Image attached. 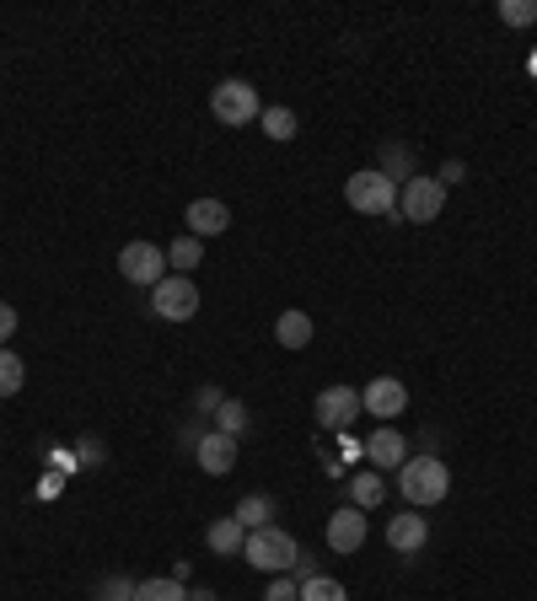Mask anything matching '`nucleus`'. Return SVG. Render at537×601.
Masks as SVG:
<instances>
[{
	"label": "nucleus",
	"mask_w": 537,
	"mask_h": 601,
	"mask_svg": "<svg viewBox=\"0 0 537 601\" xmlns=\"http://www.w3.org/2000/svg\"><path fill=\"white\" fill-rule=\"evenodd\" d=\"M398 494H404V505L409 511H425V505H441L447 494H452V473H447V462L441 457H409L404 468H398Z\"/></svg>",
	"instance_id": "f257e3e1"
},
{
	"label": "nucleus",
	"mask_w": 537,
	"mask_h": 601,
	"mask_svg": "<svg viewBox=\"0 0 537 601\" xmlns=\"http://www.w3.org/2000/svg\"><path fill=\"white\" fill-rule=\"evenodd\" d=\"M243 559L253 569H264V575H290L296 559H301V543L290 537L286 526H258V532H248V543H243Z\"/></svg>",
	"instance_id": "f03ea898"
},
{
	"label": "nucleus",
	"mask_w": 537,
	"mask_h": 601,
	"mask_svg": "<svg viewBox=\"0 0 537 601\" xmlns=\"http://www.w3.org/2000/svg\"><path fill=\"white\" fill-rule=\"evenodd\" d=\"M210 114L226 124V129H243V124H253L258 114H264V103H258V86L243 76H226L210 86Z\"/></svg>",
	"instance_id": "7ed1b4c3"
},
{
	"label": "nucleus",
	"mask_w": 537,
	"mask_h": 601,
	"mask_svg": "<svg viewBox=\"0 0 537 601\" xmlns=\"http://www.w3.org/2000/svg\"><path fill=\"white\" fill-rule=\"evenodd\" d=\"M344 200H350L355 215H393V210H398V183H393L387 172L366 167V172H350Z\"/></svg>",
	"instance_id": "20e7f679"
},
{
	"label": "nucleus",
	"mask_w": 537,
	"mask_h": 601,
	"mask_svg": "<svg viewBox=\"0 0 537 601\" xmlns=\"http://www.w3.org/2000/svg\"><path fill=\"white\" fill-rule=\"evenodd\" d=\"M441 210H447V189H441V178H425V172H414L409 183L398 189V215L414 221V226H430V221H441Z\"/></svg>",
	"instance_id": "39448f33"
},
{
	"label": "nucleus",
	"mask_w": 537,
	"mask_h": 601,
	"mask_svg": "<svg viewBox=\"0 0 537 601\" xmlns=\"http://www.w3.org/2000/svg\"><path fill=\"white\" fill-rule=\"evenodd\" d=\"M119 275L129 285H140V290H157L172 275L167 269V247H157V242H125L119 247Z\"/></svg>",
	"instance_id": "423d86ee"
},
{
	"label": "nucleus",
	"mask_w": 537,
	"mask_h": 601,
	"mask_svg": "<svg viewBox=\"0 0 537 601\" xmlns=\"http://www.w3.org/2000/svg\"><path fill=\"white\" fill-rule=\"evenodd\" d=\"M200 285L189 280V275H167L157 290H151V312L162 322H189V318H200Z\"/></svg>",
	"instance_id": "0eeeda50"
},
{
	"label": "nucleus",
	"mask_w": 537,
	"mask_h": 601,
	"mask_svg": "<svg viewBox=\"0 0 537 601\" xmlns=\"http://www.w3.org/2000/svg\"><path fill=\"white\" fill-rule=\"evenodd\" d=\"M355 414H361V393H355V387H323L318 403H312L318 430H333V436H344V430L355 425Z\"/></svg>",
	"instance_id": "6e6552de"
},
{
	"label": "nucleus",
	"mask_w": 537,
	"mask_h": 601,
	"mask_svg": "<svg viewBox=\"0 0 537 601\" xmlns=\"http://www.w3.org/2000/svg\"><path fill=\"white\" fill-rule=\"evenodd\" d=\"M404 408H409V387H404L398 376H376V382H366V393H361V414H372V419H382V425H393Z\"/></svg>",
	"instance_id": "1a4fd4ad"
},
{
	"label": "nucleus",
	"mask_w": 537,
	"mask_h": 601,
	"mask_svg": "<svg viewBox=\"0 0 537 601\" xmlns=\"http://www.w3.org/2000/svg\"><path fill=\"white\" fill-rule=\"evenodd\" d=\"M329 548L333 554H361L366 548V511H355V505H344V511H333L329 516Z\"/></svg>",
	"instance_id": "9d476101"
},
{
	"label": "nucleus",
	"mask_w": 537,
	"mask_h": 601,
	"mask_svg": "<svg viewBox=\"0 0 537 601\" xmlns=\"http://www.w3.org/2000/svg\"><path fill=\"white\" fill-rule=\"evenodd\" d=\"M194 462H200V473H210V479H226L237 468V441L221 436V430H205L200 446H194Z\"/></svg>",
	"instance_id": "9b49d317"
},
{
	"label": "nucleus",
	"mask_w": 537,
	"mask_h": 601,
	"mask_svg": "<svg viewBox=\"0 0 537 601\" xmlns=\"http://www.w3.org/2000/svg\"><path fill=\"white\" fill-rule=\"evenodd\" d=\"M425 543H430V522H425L419 511H404V516L387 522V548H393V554L409 559V554H419Z\"/></svg>",
	"instance_id": "f8f14e48"
},
{
	"label": "nucleus",
	"mask_w": 537,
	"mask_h": 601,
	"mask_svg": "<svg viewBox=\"0 0 537 601\" xmlns=\"http://www.w3.org/2000/svg\"><path fill=\"white\" fill-rule=\"evenodd\" d=\"M183 221H189V237H221L226 226H232V210H226V200H194L189 210H183Z\"/></svg>",
	"instance_id": "ddd939ff"
},
{
	"label": "nucleus",
	"mask_w": 537,
	"mask_h": 601,
	"mask_svg": "<svg viewBox=\"0 0 537 601\" xmlns=\"http://www.w3.org/2000/svg\"><path fill=\"white\" fill-rule=\"evenodd\" d=\"M366 457H372V468H382V473H398V468L409 462V441H404V430H372Z\"/></svg>",
	"instance_id": "4468645a"
},
{
	"label": "nucleus",
	"mask_w": 537,
	"mask_h": 601,
	"mask_svg": "<svg viewBox=\"0 0 537 601\" xmlns=\"http://www.w3.org/2000/svg\"><path fill=\"white\" fill-rule=\"evenodd\" d=\"M205 543L210 554H221V559H232V554H243V543H248V532L237 526V516H221V522L205 526Z\"/></svg>",
	"instance_id": "2eb2a0df"
},
{
	"label": "nucleus",
	"mask_w": 537,
	"mask_h": 601,
	"mask_svg": "<svg viewBox=\"0 0 537 601\" xmlns=\"http://www.w3.org/2000/svg\"><path fill=\"white\" fill-rule=\"evenodd\" d=\"M350 505H355V511L387 505V479H382V473H350Z\"/></svg>",
	"instance_id": "dca6fc26"
},
{
	"label": "nucleus",
	"mask_w": 537,
	"mask_h": 601,
	"mask_svg": "<svg viewBox=\"0 0 537 601\" xmlns=\"http://www.w3.org/2000/svg\"><path fill=\"white\" fill-rule=\"evenodd\" d=\"M275 344H280V350H307V344H312V318H307V312H280Z\"/></svg>",
	"instance_id": "f3484780"
},
{
	"label": "nucleus",
	"mask_w": 537,
	"mask_h": 601,
	"mask_svg": "<svg viewBox=\"0 0 537 601\" xmlns=\"http://www.w3.org/2000/svg\"><path fill=\"white\" fill-rule=\"evenodd\" d=\"M232 516H237V526H243V532H258V526H275V500H269V494H243Z\"/></svg>",
	"instance_id": "a211bd4d"
},
{
	"label": "nucleus",
	"mask_w": 537,
	"mask_h": 601,
	"mask_svg": "<svg viewBox=\"0 0 537 601\" xmlns=\"http://www.w3.org/2000/svg\"><path fill=\"white\" fill-rule=\"evenodd\" d=\"M248 425H253L248 403H243V398H221V408H215V430H221V436L243 441V436H248Z\"/></svg>",
	"instance_id": "6ab92c4d"
},
{
	"label": "nucleus",
	"mask_w": 537,
	"mask_h": 601,
	"mask_svg": "<svg viewBox=\"0 0 537 601\" xmlns=\"http://www.w3.org/2000/svg\"><path fill=\"white\" fill-rule=\"evenodd\" d=\"M200 264H205V242L200 237H178L167 247V269H172V275H194Z\"/></svg>",
	"instance_id": "aec40b11"
},
{
	"label": "nucleus",
	"mask_w": 537,
	"mask_h": 601,
	"mask_svg": "<svg viewBox=\"0 0 537 601\" xmlns=\"http://www.w3.org/2000/svg\"><path fill=\"white\" fill-rule=\"evenodd\" d=\"M28 382V365L17 361V350H0V398H17Z\"/></svg>",
	"instance_id": "412c9836"
},
{
	"label": "nucleus",
	"mask_w": 537,
	"mask_h": 601,
	"mask_svg": "<svg viewBox=\"0 0 537 601\" xmlns=\"http://www.w3.org/2000/svg\"><path fill=\"white\" fill-rule=\"evenodd\" d=\"M258 124H264V135H269V140H280V146L296 140V114H290V108H264Z\"/></svg>",
	"instance_id": "4be33fe9"
},
{
	"label": "nucleus",
	"mask_w": 537,
	"mask_h": 601,
	"mask_svg": "<svg viewBox=\"0 0 537 601\" xmlns=\"http://www.w3.org/2000/svg\"><path fill=\"white\" fill-rule=\"evenodd\" d=\"M135 597H140V580H129V575H108L92 591V601H135Z\"/></svg>",
	"instance_id": "5701e85b"
},
{
	"label": "nucleus",
	"mask_w": 537,
	"mask_h": 601,
	"mask_svg": "<svg viewBox=\"0 0 537 601\" xmlns=\"http://www.w3.org/2000/svg\"><path fill=\"white\" fill-rule=\"evenodd\" d=\"M301 601H350V591L333 575H312V580H301Z\"/></svg>",
	"instance_id": "b1692460"
},
{
	"label": "nucleus",
	"mask_w": 537,
	"mask_h": 601,
	"mask_svg": "<svg viewBox=\"0 0 537 601\" xmlns=\"http://www.w3.org/2000/svg\"><path fill=\"white\" fill-rule=\"evenodd\" d=\"M135 601H189V591H183V580L162 575V580H140V597Z\"/></svg>",
	"instance_id": "393cba45"
},
{
	"label": "nucleus",
	"mask_w": 537,
	"mask_h": 601,
	"mask_svg": "<svg viewBox=\"0 0 537 601\" xmlns=\"http://www.w3.org/2000/svg\"><path fill=\"white\" fill-rule=\"evenodd\" d=\"M500 22H505V28H533L537 0H500Z\"/></svg>",
	"instance_id": "a878e982"
},
{
	"label": "nucleus",
	"mask_w": 537,
	"mask_h": 601,
	"mask_svg": "<svg viewBox=\"0 0 537 601\" xmlns=\"http://www.w3.org/2000/svg\"><path fill=\"white\" fill-rule=\"evenodd\" d=\"M376 172H387V178H393V172H404V183H409V178H414V151H409V146H387Z\"/></svg>",
	"instance_id": "bb28decb"
},
{
	"label": "nucleus",
	"mask_w": 537,
	"mask_h": 601,
	"mask_svg": "<svg viewBox=\"0 0 537 601\" xmlns=\"http://www.w3.org/2000/svg\"><path fill=\"white\" fill-rule=\"evenodd\" d=\"M264 601H301V580H296V575H275L269 591H264Z\"/></svg>",
	"instance_id": "cd10ccee"
},
{
	"label": "nucleus",
	"mask_w": 537,
	"mask_h": 601,
	"mask_svg": "<svg viewBox=\"0 0 537 601\" xmlns=\"http://www.w3.org/2000/svg\"><path fill=\"white\" fill-rule=\"evenodd\" d=\"M17 307H11V301H0V350H6V344H11V333H17Z\"/></svg>",
	"instance_id": "c85d7f7f"
},
{
	"label": "nucleus",
	"mask_w": 537,
	"mask_h": 601,
	"mask_svg": "<svg viewBox=\"0 0 537 601\" xmlns=\"http://www.w3.org/2000/svg\"><path fill=\"white\" fill-rule=\"evenodd\" d=\"M462 178H468L462 161H447V167H441V189H452V183H462Z\"/></svg>",
	"instance_id": "c756f323"
},
{
	"label": "nucleus",
	"mask_w": 537,
	"mask_h": 601,
	"mask_svg": "<svg viewBox=\"0 0 537 601\" xmlns=\"http://www.w3.org/2000/svg\"><path fill=\"white\" fill-rule=\"evenodd\" d=\"M200 408H205V414H215V408H221V393H215V387H200Z\"/></svg>",
	"instance_id": "7c9ffc66"
},
{
	"label": "nucleus",
	"mask_w": 537,
	"mask_h": 601,
	"mask_svg": "<svg viewBox=\"0 0 537 601\" xmlns=\"http://www.w3.org/2000/svg\"><path fill=\"white\" fill-rule=\"evenodd\" d=\"M189 601H221V597H215V591H205V586H200V591H189Z\"/></svg>",
	"instance_id": "2f4dec72"
}]
</instances>
